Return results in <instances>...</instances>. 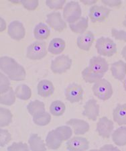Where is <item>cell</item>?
Wrapping results in <instances>:
<instances>
[{"label": "cell", "instance_id": "cell-1", "mask_svg": "<svg viewBox=\"0 0 126 151\" xmlns=\"http://www.w3.org/2000/svg\"><path fill=\"white\" fill-rule=\"evenodd\" d=\"M0 69L8 75L9 79L13 81H23L26 79L25 69L11 57H1L0 58Z\"/></svg>", "mask_w": 126, "mask_h": 151}, {"label": "cell", "instance_id": "cell-2", "mask_svg": "<svg viewBox=\"0 0 126 151\" xmlns=\"http://www.w3.org/2000/svg\"><path fill=\"white\" fill-rule=\"evenodd\" d=\"M95 48L99 55L110 57L117 52V46L112 39L108 37L99 38L97 40Z\"/></svg>", "mask_w": 126, "mask_h": 151}, {"label": "cell", "instance_id": "cell-3", "mask_svg": "<svg viewBox=\"0 0 126 151\" xmlns=\"http://www.w3.org/2000/svg\"><path fill=\"white\" fill-rule=\"evenodd\" d=\"M92 91L94 96L103 101L110 99L113 95L111 84L105 79H99L94 83L92 87Z\"/></svg>", "mask_w": 126, "mask_h": 151}, {"label": "cell", "instance_id": "cell-4", "mask_svg": "<svg viewBox=\"0 0 126 151\" xmlns=\"http://www.w3.org/2000/svg\"><path fill=\"white\" fill-rule=\"evenodd\" d=\"M82 10L77 1L68 2L63 10V17L69 24L74 23L81 18Z\"/></svg>", "mask_w": 126, "mask_h": 151}, {"label": "cell", "instance_id": "cell-5", "mask_svg": "<svg viewBox=\"0 0 126 151\" xmlns=\"http://www.w3.org/2000/svg\"><path fill=\"white\" fill-rule=\"evenodd\" d=\"M47 55V43L43 41H36L27 48L26 56L30 60H40Z\"/></svg>", "mask_w": 126, "mask_h": 151}, {"label": "cell", "instance_id": "cell-6", "mask_svg": "<svg viewBox=\"0 0 126 151\" xmlns=\"http://www.w3.org/2000/svg\"><path fill=\"white\" fill-rule=\"evenodd\" d=\"M72 64L71 58L69 56L62 55L52 60L50 69L56 74H62L71 68Z\"/></svg>", "mask_w": 126, "mask_h": 151}, {"label": "cell", "instance_id": "cell-7", "mask_svg": "<svg viewBox=\"0 0 126 151\" xmlns=\"http://www.w3.org/2000/svg\"><path fill=\"white\" fill-rule=\"evenodd\" d=\"M84 90L81 85L77 83H72L65 89V97L67 100L72 104L77 103L82 100Z\"/></svg>", "mask_w": 126, "mask_h": 151}, {"label": "cell", "instance_id": "cell-8", "mask_svg": "<svg viewBox=\"0 0 126 151\" xmlns=\"http://www.w3.org/2000/svg\"><path fill=\"white\" fill-rule=\"evenodd\" d=\"M110 9L103 6L93 5L89 9V16L92 22H101L107 18L110 14Z\"/></svg>", "mask_w": 126, "mask_h": 151}, {"label": "cell", "instance_id": "cell-9", "mask_svg": "<svg viewBox=\"0 0 126 151\" xmlns=\"http://www.w3.org/2000/svg\"><path fill=\"white\" fill-rule=\"evenodd\" d=\"M46 22L54 30L58 32H62L67 28V23L62 18L61 14L59 12H53L48 14Z\"/></svg>", "mask_w": 126, "mask_h": 151}, {"label": "cell", "instance_id": "cell-10", "mask_svg": "<svg viewBox=\"0 0 126 151\" xmlns=\"http://www.w3.org/2000/svg\"><path fill=\"white\" fill-rule=\"evenodd\" d=\"M114 126L113 122L107 117H102L97 124V132L103 138H109L111 135Z\"/></svg>", "mask_w": 126, "mask_h": 151}, {"label": "cell", "instance_id": "cell-11", "mask_svg": "<svg viewBox=\"0 0 126 151\" xmlns=\"http://www.w3.org/2000/svg\"><path fill=\"white\" fill-rule=\"evenodd\" d=\"M67 150L71 151L87 150L89 148V142L86 138L81 136H74L68 140L66 144Z\"/></svg>", "mask_w": 126, "mask_h": 151}, {"label": "cell", "instance_id": "cell-12", "mask_svg": "<svg viewBox=\"0 0 126 151\" xmlns=\"http://www.w3.org/2000/svg\"><path fill=\"white\" fill-rule=\"evenodd\" d=\"M8 35L16 40H21L26 35V30L23 24L20 21L14 20L9 24Z\"/></svg>", "mask_w": 126, "mask_h": 151}, {"label": "cell", "instance_id": "cell-13", "mask_svg": "<svg viewBox=\"0 0 126 151\" xmlns=\"http://www.w3.org/2000/svg\"><path fill=\"white\" fill-rule=\"evenodd\" d=\"M89 67L93 71L105 75L109 70V64L105 59L101 57H93L89 60Z\"/></svg>", "mask_w": 126, "mask_h": 151}, {"label": "cell", "instance_id": "cell-14", "mask_svg": "<svg viewBox=\"0 0 126 151\" xmlns=\"http://www.w3.org/2000/svg\"><path fill=\"white\" fill-rule=\"evenodd\" d=\"M83 115L87 117L91 120H97V118L99 115V106L96 99H91L86 102L84 106Z\"/></svg>", "mask_w": 126, "mask_h": 151}, {"label": "cell", "instance_id": "cell-15", "mask_svg": "<svg viewBox=\"0 0 126 151\" xmlns=\"http://www.w3.org/2000/svg\"><path fill=\"white\" fill-rule=\"evenodd\" d=\"M68 126H71L73 128L75 135H83L89 132L90 126L86 121L81 119H71L66 123Z\"/></svg>", "mask_w": 126, "mask_h": 151}, {"label": "cell", "instance_id": "cell-16", "mask_svg": "<svg viewBox=\"0 0 126 151\" xmlns=\"http://www.w3.org/2000/svg\"><path fill=\"white\" fill-rule=\"evenodd\" d=\"M94 40V36L91 31H87L77 38V44L80 49L88 51Z\"/></svg>", "mask_w": 126, "mask_h": 151}, {"label": "cell", "instance_id": "cell-17", "mask_svg": "<svg viewBox=\"0 0 126 151\" xmlns=\"http://www.w3.org/2000/svg\"><path fill=\"white\" fill-rule=\"evenodd\" d=\"M63 140L59 132L56 130H51L48 132L46 138V145L49 149L57 150L61 146Z\"/></svg>", "mask_w": 126, "mask_h": 151}, {"label": "cell", "instance_id": "cell-18", "mask_svg": "<svg viewBox=\"0 0 126 151\" xmlns=\"http://www.w3.org/2000/svg\"><path fill=\"white\" fill-rule=\"evenodd\" d=\"M111 71L113 77L119 81H122L126 76V63L120 60L111 65Z\"/></svg>", "mask_w": 126, "mask_h": 151}, {"label": "cell", "instance_id": "cell-19", "mask_svg": "<svg viewBox=\"0 0 126 151\" xmlns=\"http://www.w3.org/2000/svg\"><path fill=\"white\" fill-rule=\"evenodd\" d=\"M54 92V87L51 81L48 80H42L38 84V94L42 97L51 96Z\"/></svg>", "mask_w": 126, "mask_h": 151}, {"label": "cell", "instance_id": "cell-20", "mask_svg": "<svg viewBox=\"0 0 126 151\" xmlns=\"http://www.w3.org/2000/svg\"><path fill=\"white\" fill-rule=\"evenodd\" d=\"M113 117L118 125H126V104H117L113 109Z\"/></svg>", "mask_w": 126, "mask_h": 151}, {"label": "cell", "instance_id": "cell-21", "mask_svg": "<svg viewBox=\"0 0 126 151\" xmlns=\"http://www.w3.org/2000/svg\"><path fill=\"white\" fill-rule=\"evenodd\" d=\"M65 47H66V43L63 39L55 38L50 42L48 50L52 55H59L64 51Z\"/></svg>", "mask_w": 126, "mask_h": 151}, {"label": "cell", "instance_id": "cell-22", "mask_svg": "<svg viewBox=\"0 0 126 151\" xmlns=\"http://www.w3.org/2000/svg\"><path fill=\"white\" fill-rule=\"evenodd\" d=\"M30 149L32 151H45L47 150L44 141L37 134H31L28 140Z\"/></svg>", "mask_w": 126, "mask_h": 151}, {"label": "cell", "instance_id": "cell-23", "mask_svg": "<svg viewBox=\"0 0 126 151\" xmlns=\"http://www.w3.org/2000/svg\"><path fill=\"white\" fill-rule=\"evenodd\" d=\"M112 140L118 147L126 145V126H121L115 130L112 134Z\"/></svg>", "mask_w": 126, "mask_h": 151}, {"label": "cell", "instance_id": "cell-24", "mask_svg": "<svg viewBox=\"0 0 126 151\" xmlns=\"http://www.w3.org/2000/svg\"><path fill=\"white\" fill-rule=\"evenodd\" d=\"M88 26V18H86V17H81L75 22L69 24V27L73 32L76 34H81V35L85 32Z\"/></svg>", "mask_w": 126, "mask_h": 151}, {"label": "cell", "instance_id": "cell-25", "mask_svg": "<svg viewBox=\"0 0 126 151\" xmlns=\"http://www.w3.org/2000/svg\"><path fill=\"white\" fill-rule=\"evenodd\" d=\"M50 35V30L47 25L40 22L34 29V36L37 40H42L48 38Z\"/></svg>", "mask_w": 126, "mask_h": 151}, {"label": "cell", "instance_id": "cell-26", "mask_svg": "<svg viewBox=\"0 0 126 151\" xmlns=\"http://www.w3.org/2000/svg\"><path fill=\"white\" fill-rule=\"evenodd\" d=\"M104 76L103 74L97 73L93 71L89 67H86L83 71H82V77L84 81L89 83H94L96 81L101 79Z\"/></svg>", "mask_w": 126, "mask_h": 151}, {"label": "cell", "instance_id": "cell-27", "mask_svg": "<svg viewBox=\"0 0 126 151\" xmlns=\"http://www.w3.org/2000/svg\"><path fill=\"white\" fill-rule=\"evenodd\" d=\"M28 111L33 117L38 114L45 112V105L42 101L39 100L31 101L27 106Z\"/></svg>", "mask_w": 126, "mask_h": 151}, {"label": "cell", "instance_id": "cell-28", "mask_svg": "<svg viewBox=\"0 0 126 151\" xmlns=\"http://www.w3.org/2000/svg\"><path fill=\"white\" fill-rule=\"evenodd\" d=\"M15 93L16 97L21 100H28L31 96V90L27 85L22 84L16 87Z\"/></svg>", "mask_w": 126, "mask_h": 151}, {"label": "cell", "instance_id": "cell-29", "mask_svg": "<svg viewBox=\"0 0 126 151\" xmlns=\"http://www.w3.org/2000/svg\"><path fill=\"white\" fill-rule=\"evenodd\" d=\"M66 109V106L61 101L57 100L52 102L50 106V112L54 116H62Z\"/></svg>", "mask_w": 126, "mask_h": 151}, {"label": "cell", "instance_id": "cell-30", "mask_svg": "<svg viewBox=\"0 0 126 151\" xmlns=\"http://www.w3.org/2000/svg\"><path fill=\"white\" fill-rule=\"evenodd\" d=\"M12 115L10 110L1 107L0 108V126L6 127L10 124L12 121Z\"/></svg>", "mask_w": 126, "mask_h": 151}, {"label": "cell", "instance_id": "cell-31", "mask_svg": "<svg viewBox=\"0 0 126 151\" xmlns=\"http://www.w3.org/2000/svg\"><path fill=\"white\" fill-rule=\"evenodd\" d=\"M16 93L13 89L10 88L6 93L1 94L0 96V103L6 106H12L16 101Z\"/></svg>", "mask_w": 126, "mask_h": 151}, {"label": "cell", "instance_id": "cell-32", "mask_svg": "<svg viewBox=\"0 0 126 151\" xmlns=\"http://www.w3.org/2000/svg\"><path fill=\"white\" fill-rule=\"evenodd\" d=\"M50 121H51V115L47 111L33 117L34 123L39 126H47L50 122Z\"/></svg>", "mask_w": 126, "mask_h": 151}, {"label": "cell", "instance_id": "cell-33", "mask_svg": "<svg viewBox=\"0 0 126 151\" xmlns=\"http://www.w3.org/2000/svg\"><path fill=\"white\" fill-rule=\"evenodd\" d=\"M57 132L61 136L63 141H66L70 139L72 135V129L69 126H59L55 129Z\"/></svg>", "mask_w": 126, "mask_h": 151}, {"label": "cell", "instance_id": "cell-34", "mask_svg": "<svg viewBox=\"0 0 126 151\" xmlns=\"http://www.w3.org/2000/svg\"><path fill=\"white\" fill-rule=\"evenodd\" d=\"M10 88V82L8 79V77L1 73H0V93L3 94L6 93Z\"/></svg>", "mask_w": 126, "mask_h": 151}, {"label": "cell", "instance_id": "cell-35", "mask_svg": "<svg viewBox=\"0 0 126 151\" xmlns=\"http://www.w3.org/2000/svg\"><path fill=\"white\" fill-rule=\"evenodd\" d=\"M11 140V135L8 130L0 129V147H4Z\"/></svg>", "mask_w": 126, "mask_h": 151}, {"label": "cell", "instance_id": "cell-36", "mask_svg": "<svg viewBox=\"0 0 126 151\" xmlns=\"http://www.w3.org/2000/svg\"><path fill=\"white\" fill-rule=\"evenodd\" d=\"M9 151H28L29 150L28 146L26 143L20 142H14L11 146L8 148Z\"/></svg>", "mask_w": 126, "mask_h": 151}, {"label": "cell", "instance_id": "cell-37", "mask_svg": "<svg viewBox=\"0 0 126 151\" xmlns=\"http://www.w3.org/2000/svg\"><path fill=\"white\" fill-rule=\"evenodd\" d=\"M65 4V0H47L46 4L50 9H62L63 5Z\"/></svg>", "mask_w": 126, "mask_h": 151}, {"label": "cell", "instance_id": "cell-38", "mask_svg": "<svg viewBox=\"0 0 126 151\" xmlns=\"http://www.w3.org/2000/svg\"><path fill=\"white\" fill-rule=\"evenodd\" d=\"M21 4L26 9L28 10H34L39 4V1L38 0H31V1H28V0H21Z\"/></svg>", "mask_w": 126, "mask_h": 151}, {"label": "cell", "instance_id": "cell-39", "mask_svg": "<svg viewBox=\"0 0 126 151\" xmlns=\"http://www.w3.org/2000/svg\"><path fill=\"white\" fill-rule=\"evenodd\" d=\"M111 35L116 40H122L126 42V32L124 30H118L115 28H112Z\"/></svg>", "mask_w": 126, "mask_h": 151}, {"label": "cell", "instance_id": "cell-40", "mask_svg": "<svg viewBox=\"0 0 126 151\" xmlns=\"http://www.w3.org/2000/svg\"><path fill=\"white\" fill-rule=\"evenodd\" d=\"M102 3L110 7H119L122 4L120 0H102Z\"/></svg>", "mask_w": 126, "mask_h": 151}, {"label": "cell", "instance_id": "cell-41", "mask_svg": "<svg viewBox=\"0 0 126 151\" xmlns=\"http://www.w3.org/2000/svg\"><path fill=\"white\" fill-rule=\"evenodd\" d=\"M101 150H119V148L112 145H105L100 148Z\"/></svg>", "mask_w": 126, "mask_h": 151}, {"label": "cell", "instance_id": "cell-42", "mask_svg": "<svg viewBox=\"0 0 126 151\" xmlns=\"http://www.w3.org/2000/svg\"><path fill=\"white\" fill-rule=\"evenodd\" d=\"M81 2L87 6H93L97 1V0H81Z\"/></svg>", "mask_w": 126, "mask_h": 151}, {"label": "cell", "instance_id": "cell-43", "mask_svg": "<svg viewBox=\"0 0 126 151\" xmlns=\"http://www.w3.org/2000/svg\"><path fill=\"white\" fill-rule=\"evenodd\" d=\"M0 20H1V32L4 31L6 28V23L5 22L4 19L1 18H0Z\"/></svg>", "mask_w": 126, "mask_h": 151}, {"label": "cell", "instance_id": "cell-44", "mask_svg": "<svg viewBox=\"0 0 126 151\" xmlns=\"http://www.w3.org/2000/svg\"><path fill=\"white\" fill-rule=\"evenodd\" d=\"M122 55L123 57V58H124V59L126 60V45L124 47H123V48L122 50Z\"/></svg>", "mask_w": 126, "mask_h": 151}, {"label": "cell", "instance_id": "cell-45", "mask_svg": "<svg viewBox=\"0 0 126 151\" xmlns=\"http://www.w3.org/2000/svg\"><path fill=\"white\" fill-rule=\"evenodd\" d=\"M123 87H124V89L126 91V79H125V81H123Z\"/></svg>", "mask_w": 126, "mask_h": 151}, {"label": "cell", "instance_id": "cell-46", "mask_svg": "<svg viewBox=\"0 0 126 151\" xmlns=\"http://www.w3.org/2000/svg\"><path fill=\"white\" fill-rule=\"evenodd\" d=\"M123 26H124L126 28V16L125 17V20L123 22Z\"/></svg>", "mask_w": 126, "mask_h": 151}]
</instances>
